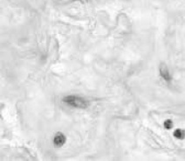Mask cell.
<instances>
[{
	"label": "cell",
	"instance_id": "6da1fadb",
	"mask_svg": "<svg viewBox=\"0 0 185 161\" xmlns=\"http://www.w3.org/2000/svg\"><path fill=\"white\" fill-rule=\"evenodd\" d=\"M63 102L67 106H73L78 109H86L89 106V103L87 99L82 97L76 96V95H68L63 98Z\"/></svg>",
	"mask_w": 185,
	"mask_h": 161
},
{
	"label": "cell",
	"instance_id": "7a4b0ae2",
	"mask_svg": "<svg viewBox=\"0 0 185 161\" xmlns=\"http://www.w3.org/2000/svg\"><path fill=\"white\" fill-rule=\"evenodd\" d=\"M65 143H66L65 135L61 132H58L53 138V145H55L56 147H61Z\"/></svg>",
	"mask_w": 185,
	"mask_h": 161
},
{
	"label": "cell",
	"instance_id": "3957f363",
	"mask_svg": "<svg viewBox=\"0 0 185 161\" xmlns=\"http://www.w3.org/2000/svg\"><path fill=\"white\" fill-rule=\"evenodd\" d=\"M165 126H166V127H170V126H171V122H170V121L166 122Z\"/></svg>",
	"mask_w": 185,
	"mask_h": 161
}]
</instances>
